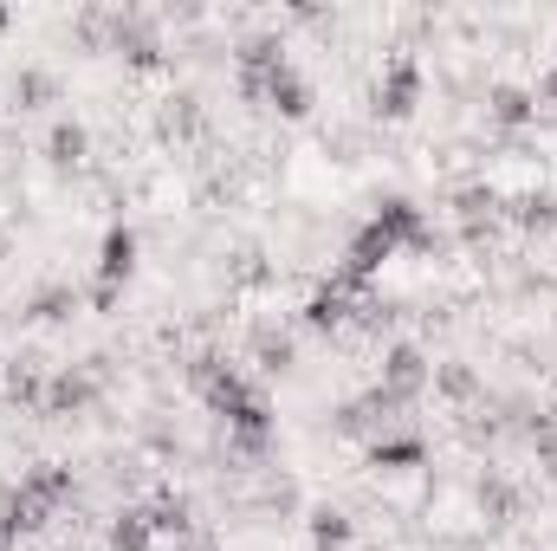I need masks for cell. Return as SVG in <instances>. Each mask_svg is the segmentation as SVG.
Listing matches in <instances>:
<instances>
[{
    "label": "cell",
    "mask_w": 557,
    "mask_h": 551,
    "mask_svg": "<svg viewBox=\"0 0 557 551\" xmlns=\"http://www.w3.org/2000/svg\"><path fill=\"white\" fill-rule=\"evenodd\" d=\"M137 254H143L137 228L111 221V228H104V241H98V279H104V285H131V273H137Z\"/></svg>",
    "instance_id": "4"
},
{
    "label": "cell",
    "mask_w": 557,
    "mask_h": 551,
    "mask_svg": "<svg viewBox=\"0 0 557 551\" xmlns=\"http://www.w3.org/2000/svg\"><path fill=\"white\" fill-rule=\"evenodd\" d=\"M298 325L305 331H318V338H331V331H344V325H357V298L337 285V279H324L311 298H305V311H298Z\"/></svg>",
    "instance_id": "3"
},
{
    "label": "cell",
    "mask_w": 557,
    "mask_h": 551,
    "mask_svg": "<svg viewBox=\"0 0 557 551\" xmlns=\"http://www.w3.org/2000/svg\"><path fill=\"white\" fill-rule=\"evenodd\" d=\"M428 383H434V364H428L421 344H389V351H383V383H376V390H389L396 403H416Z\"/></svg>",
    "instance_id": "2"
},
{
    "label": "cell",
    "mask_w": 557,
    "mask_h": 551,
    "mask_svg": "<svg viewBox=\"0 0 557 551\" xmlns=\"http://www.w3.org/2000/svg\"><path fill=\"white\" fill-rule=\"evenodd\" d=\"M473 500H480V513H486V519H493V526H506V519H512V513H519V493H512V487H506V480H499V474H486V480H480V493H473Z\"/></svg>",
    "instance_id": "13"
},
{
    "label": "cell",
    "mask_w": 557,
    "mask_h": 551,
    "mask_svg": "<svg viewBox=\"0 0 557 551\" xmlns=\"http://www.w3.org/2000/svg\"><path fill=\"white\" fill-rule=\"evenodd\" d=\"M7 20H13V13H7V7H0V26H7Z\"/></svg>",
    "instance_id": "21"
},
{
    "label": "cell",
    "mask_w": 557,
    "mask_h": 551,
    "mask_svg": "<svg viewBox=\"0 0 557 551\" xmlns=\"http://www.w3.org/2000/svg\"><path fill=\"white\" fill-rule=\"evenodd\" d=\"M486 118H493L499 131H525V124H539V91H525V85H493V91H486Z\"/></svg>",
    "instance_id": "7"
},
{
    "label": "cell",
    "mask_w": 557,
    "mask_h": 551,
    "mask_svg": "<svg viewBox=\"0 0 557 551\" xmlns=\"http://www.w3.org/2000/svg\"><path fill=\"white\" fill-rule=\"evenodd\" d=\"M428 390H441L447 403H467V396L480 390V377H473L467 364H434V383H428Z\"/></svg>",
    "instance_id": "16"
},
{
    "label": "cell",
    "mask_w": 557,
    "mask_h": 551,
    "mask_svg": "<svg viewBox=\"0 0 557 551\" xmlns=\"http://www.w3.org/2000/svg\"><path fill=\"white\" fill-rule=\"evenodd\" d=\"M421 105V65L403 52V59H389V72L376 78V118H389V124H409Z\"/></svg>",
    "instance_id": "1"
},
{
    "label": "cell",
    "mask_w": 557,
    "mask_h": 551,
    "mask_svg": "<svg viewBox=\"0 0 557 551\" xmlns=\"http://www.w3.org/2000/svg\"><path fill=\"white\" fill-rule=\"evenodd\" d=\"M72 311H78V292H72V285H46V292L33 298V318H39V325H65Z\"/></svg>",
    "instance_id": "15"
},
{
    "label": "cell",
    "mask_w": 557,
    "mask_h": 551,
    "mask_svg": "<svg viewBox=\"0 0 557 551\" xmlns=\"http://www.w3.org/2000/svg\"><path fill=\"white\" fill-rule=\"evenodd\" d=\"M162 131H169V137H195V131H201V111H195V98H169V111H162Z\"/></svg>",
    "instance_id": "17"
},
{
    "label": "cell",
    "mask_w": 557,
    "mask_h": 551,
    "mask_svg": "<svg viewBox=\"0 0 557 551\" xmlns=\"http://www.w3.org/2000/svg\"><path fill=\"white\" fill-rule=\"evenodd\" d=\"M253 357H260V370L285 377V370L298 364V344H292V331H278V325H260V331H253Z\"/></svg>",
    "instance_id": "11"
},
{
    "label": "cell",
    "mask_w": 557,
    "mask_h": 551,
    "mask_svg": "<svg viewBox=\"0 0 557 551\" xmlns=\"http://www.w3.org/2000/svg\"><path fill=\"white\" fill-rule=\"evenodd\" d=\"M421 461H428V441H421V434L389 428V434L370 441V467H376V474H409V467H421Z\"/></svg>",
    "instance_id": "6"
},
{
    "label": "cell",
    "mask_w": 557,
    "mask_h": 551,
    "mask_svg": "<svg viewBox=\"0 0 557 551\" xmlns=\"http://www.w3.org/2000/svg\"><path fill=\"white\" fill-rule=\"evenodd\" d=\"M13 98H20V111H33V105H52V98H59V78H52V72H33V65H26V72L13 78Z\"/></svg>",
    "instance_id": "14"
},
{
    "label": "cell",
    "mask_w": 557,
    "mask_h": 551,
    "mask_svg": "<svg viewBox=\"0 0 557 551\" xmlns=\"http://www.w3.org/2000/svg\"><path fill=\"white\" fill-rule=\"evenodd\" d=\"M0 551H20V532H13V519L0 513Z\"/></svg>",
    "instance_id": "20"
},
{
    "label": "cell",
    "mask_w": 557,
    "mask_h": 551,
    "mask_svg": "<svg viewBox=\"0 0 557 551\" xmlns=\"http://www.w3.org/2000/svg\"><path fill=\"white\" fill-rule=\"evenodd\" d=\"M260 98L273 105L278 118H311V105H318V91H311V85H305V78H298L292 65H278L273 78L260 85Z\"/></svg>",
    "instance_id": "8"
},
{
    "label": "cell",
    "mask_w": 557,
    "mask_h": 551,
    "mask_svg": "<svg viewBox=\"0 0 557 551\" xmlns=\"http://www.w3.org/2000/svg\"><path fill=\"white\" fill-rule=\"evenodd\" d=\"M175 551H221V539H214V532H201V526H195V532H188V539H175Z\"/></svg>",
    "instance_id": "18"
},
{
    "label": "cell",
    "mask_w": 557,
    "mask_h": 551,
    "mask_svg": "<svg viewBox=\"0 0 557 551\" xmlns=\"http://www.w3.org/2000/svg\"><path fill=\"white\" fill-rule=\"evenodd\" d=\"M311 551H350V513L318 506L311 513Z\"/></svg>",
    "instance_id": "12"
},
{
    "label": "cell",
    "mask_w": 557,
    "mask_h": 551,
    "mask_svg": "<svg viewBox=\"0 0 557 551\" xmlns=\"http://www.w3.org/2000/svg\"><path fill=\"white\" fill-rule=\"evenodd\" d=\"M111 551H156V526H149V506H124L111 526H104Z\"/></svg>",
    "instance_id": "9"
},
{
    "label": "cell",
    "mask_w": 557,
    "mask_h": 551,
    "mask_svg": "<svg viewBox=\"0 0 557 551\" xmlns=\"http://www.w3.org/2000/svg\"><path fill=\"white\" fill-rule=\"evenodd\" d=\"M91 396H98L91 370L65 364V370H52V377H46V403H39V415H78L85 403H91Z\"/></svg>",
    "instance_id": "5"
},
{
    "label": "cell",
    "mask_w": 557,
    "mask_h": 551,
    "mask_svg": "<svg viewBox=\"0 0 557 551\" xmlns=\"http://www.w3.org/2000/svg\"><path fill=\"white\" fill-rule=\"evenodd\" d=\"M539 98H545V105H552V111H557V65H552V72H545V85H539ZM545 105H539V111H545Z\"/></svg>",
    "instance_id": "19"
},
{
    "label": "cell",
    "mask_w": 557,
    "mask_h": 551,
    "mask_svg": "<svg viewBox=\"0 0 557 551\" xmlns=\"http://www.w3.org/2000/svg\"><path fill=\"white\" fill-rule=\"evenodd\" d=\"M85 149H91V131H85L78 118H59V124L46 131V156H52L59 169H72V162H85Z\"/></svg>",
    "instance_id": "10"
}]
</instances>
